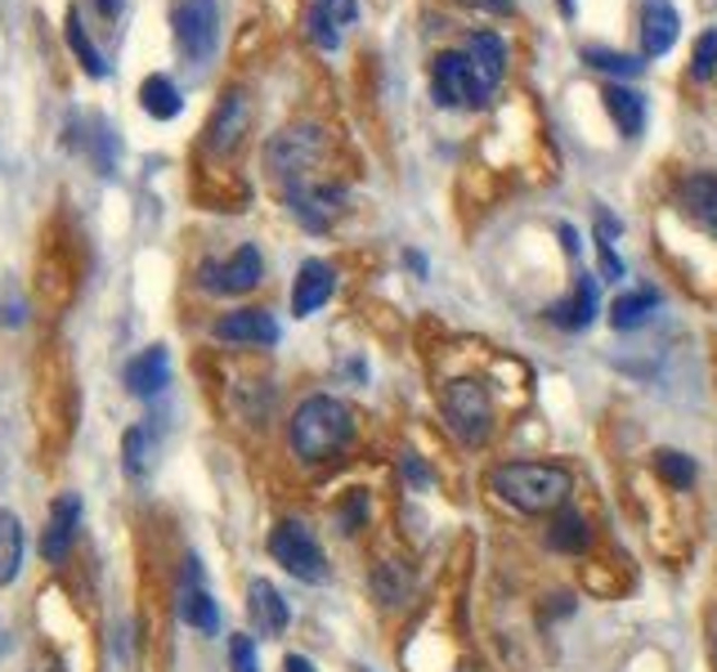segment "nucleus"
Listing matches in <instances>:
<instances>
[{"label": "nucleus", "mask_w": 717, "mask_h": 672, "mask_svg": "<svg viewBox=\"0 0 717 672\" xmlns=\"http://www.w3.org/2000/svg\"><path fill=\"white\" fill-rule=\"evenodd\" d=\"M489 489L524 515H547L569 502L574 475L556 462H502L489 471Z\"/></svg>", "instance_id": "f257e3e1"}, {"label": "nucleus", "mask_w": 717, "mask_h": 672, "mask_svg": "<svg viewBox=\"0 0 717 672\" xmlns=\"http://www.w3.org/2000/svg\"><path fill=\"white\" fill-rule=\"evenodd\" d=\"M287 440L301 462H327L355 440V413L332 395H314L292 413Z\"/></svg>", "instance_id": "f03ea898"}, {"label": "nucleus", "mask_w": 717, "mask_h": 672, "mask_svg": "<svg viewBox=\"0 0 717 672\" xmlns=\"http://www.w3.org/2000/svg\"><path fill=\"white\" fill-rule=\"evenodd\" d=\"M440 408H444V421L449 430L462 440V444H485L494 436V399L481 381H449L444 395H440Z\"/></svg>", "instance_id": "7ed1b4c3"}, {"label": "nucleus", "mask_w": 717, "mask_h": 672, "mask_svg": "<svg viewBox=\"0 0 717 672\" xmlns=\"http://www.w3.org/2000/svg\"><path fill=\"white\" fill-rule=\"evenodd\" d=\"M269 556L301 583H323L327 579V556H323L319 538L305 530L301 520H282L269 534Z\"/></svg>", "instance_id": "20e7f679"}, {"label": "nucleus", "mask_w": 717, "mask_h": 672, "mask_svg": "<svg viewBox=\"0 0 717 672\" xmlns=\"http://www.w3.org/2000/svg\"><path fill=\"white\" fill-rule=\"evenodd\" d=\"M171 27H175L180 55L188 63H207L216 55V40H220V10H216V0H175Z\"/></svg>", "instance_id": "39448f33"}, {"label": "nucleus", "mask_w": 717, "mask_h": 672, "mask_svg": "<svg viewBox=\"0 0 717 672\" xmlns=\"http://www.w3.org/2000/svg\"><path fill=\"white\" fill-rule=\"evenodd\" d=\"M319 153H323V130L319 126H292V130L274 135V143H269V171L278 179L292 184L297 175H305L319 162Z\"/></svg>", "instance_id": "423d86ee"}, {"label": "nucleus", "mask_w": 717, "mask_h": 672, "mask_svg": "<svg viewBox=\"0 0 717 672\" xmlns=\"http://www.w3.org/2000/svg\"><path fill=\"white\" fill-rule=\"evenodd\" d=\"M466 59H471V104L485 108L507 72V45L498 32H475L466 45Z\"/></svg>", "instance_id": "0eeeda50"}, {"label": "nucleus", "mask_w": 717, "mask_h": 672, "mask_svg": "<svg viewBox=\"0 0 717 672\" xmlns=\"http://www.w3.org/2000/svg\"><path fill=\"white\" fill-rule=\"evenodd\" d=\"M77 530H81V494H63L50 507V520H45V534H41L45 565H63L68 560V552L77 543Z\"/></svg>", "instance_id": "6e6552de"}, {"label": "nucleus", "mask_w": 717, "mask_h": 672, "mask_svg": "<svg viewBox=\"0 0 717 672\" xmlns=\"http://www.w3.org/2000/svg\"><path fill=\"white\" fill-rule=\"evenodd\" d=\"M287 202H292V216L305 229L323 233L332 220H337L346 198H342V188H327V184H287Z\"/></svg>", "instance_id": "1a4fd4ad"}, {"label": "nucleus", "mask_w": 717, "mask_h": 672, "mask_svg": "<svg viewBox=\"0 0 717 672\" xmlns=\"http://www.w3.org/2000/svg\"><path fill=\"white\" fill-rule=\"evenodd\" d=\"M265 274V260L261 252L247 243V247H238L229 256V265H203V287H211V292H252V287L261 282Z\"/></svg>", "instance_id": "9d476101"}, {"label": "nucleus", "mask_w": 717, "mask_h": 672, "mask_svg": "<svg viewBox=\"0 0 717 672\" xmlns=\"http://www.w3.org/2000/svg\"><path fill=\"white\" fill-rule=\"evenodd\" d=\"M211 336L224 346H274L278 341V323L265 310H233L211 323Z\"/></svg>", "instance_id": "9b49d317"}, {"label": "nucleus", "mask_w": 717, "mask_h": 672, "mask_svg": "<svg viewBox=\"0 0 717 672\" xmlns=\"http://www.w3.org/2000/svg\"><path fill=\"white\" fill-rule=\"evenodd\" d=\"M180 618L188 623V628L207 633V637L220 628V610H216V601H211V592H207V583H203V569H198V560H194V556L184 560V583H180Z\"/></svg>", "instance_id": "f8f14e48"}, {"label": "nucleus", "mask_w": 717, "mask_h": 672, "mask_svg": "<svg viewBox=\"0 0 717 672\" xmlns=\"http://www.w3.org/2000/svg\"><path fill=\"white\" fill-rule=\"evenodd\" d=\"M247 121H252L247 94L229 90L220 100V108H216V117H211V126H207V149L211 153H233L238 143H243V135H247Z\"/></svg>", "instance_id": "ddd939ff"}, {"label": "nucleus", "mask_w": 717, "mask_h": 672, "mask_svg": "<svg viewBox=\"0 0 717 672\" xmlns=\"http://www.w3.org/2000/svg\"><path fill=\"white\" fill-rule=\"evenodd\" d=\"M430 94H436L440 108H458L471 104V59L466 50H444L430 72Z\"/></svg>", "instance_id": "4468645a"}, {"label": "nucleus", "mask_w": 717, "mask_h": 672, "mask_svg": "<svg viewBox=\"0 0 717 672\" xmlns=\"http://www.w3.org/2000/svg\"><path fill=\"white\" fill-rule=\"evenodd\" d=\"M332 287H337V269H332L327 260H305L301 274H297V287H292V314L305 318L319 305H327Z\"/></svg>", "instance_id": "2eb2a0df"}, {"label": "nucleus", "mask_w": 717, "mask_h": 672, "mask_svg": "<svg viewBox=\"0 0 717 672\" xmlns=\"http://www.w3.org/2000/svg\"><path fill=\"white\" fill-rule=\"evenodd\" d=\"M247 618H252V628H256L261 637H278L292 614H287V601H282V592H278L274 583L256 579V583L247 588Z\"/></svg>", "instance_id": "dca6fc26"}, {"label": "nucleus", "mask_w": 717, "mask_h": 672, "mask_svg": "<svg viewBox=\"0 0 717 672\" xmlns=\"http://www.w3.org/2000/svg\"><path fill=\"white\" fill-rule=\"evenodd\" d=\"M166 381H171V355H166L162 346L143 350L139 359L126 363V391L139 395V399H149V395L166 391Z\"/></svg>", "instance_id": "f3484780"}, {"label": "nucleus", "mask_w": 717, "mask_h": 672, "mask_svg": "<svg viewBox=\"0 0 717 672\" xmlns=\"http://www.w3.org/2000/svg\"><path fill=\"white\" fill-rule=\"evenodd\" d=\"M678 40V10L668 0H646L641 5V50L650 59L668 55V45Z\"/></svg>", "instance_id": "a211bd4d"}, {"label": "nucleus", "mask_w": 717, "mask_h": 672, "mask_svg": "<svg viewBox=\"0 0 717 672\" xmlns=\"http://www.w3.org/2000/svg\"><path fill=\"white\" fill-rule=\"evenodd\" d=\"M547 318H552V323H560V327H569V332L588 327V323L597 318V278H592V274H583V278H579V287H574V301L552 305V310H547Z\"/></svg>", "instance_id": "6ab92c4d"}, {"label": "nucleus", "mask_w": 717, "mask_h": 672, "mask_svg": "<svg viewBox=\"0 0 717 672\" xmlns=\"http://www.w3.org/2000/svg\"><path fill=\"white\" fill-rule=\"evenodd\" d=\"M682 207L695 224H704L717 237V179L713 175H695L682 184Z\"/></svg>", "instance_id": "aec40b11"}, {"label": "nucleus", "mask_w": 717, "mask_h": 672, "mask_svg": "<svg viewBox=\"0 0 717 672\" xmlns=\"http://www.w3.org/2000/svg\"><path fill=\"white\" fill-rule=\"evenodd\" d=\"M605 113L614 117V126H618V135H641V126H646V104H641V94L637 90H628V85H610L605 90Z\"/></svg>", "instance_id": "412c9836"}, {"label": "nucleus", "mask_w": 717, "mask_h": 672, "mask_svg": "<svg viewBox=\"0 0 717 672\" xmlns=\"http://www.w3.org/2000/svg\"><path fill=\"white\" fill-rule=\"evenodd\" d=\"M139 104H143V113L158 117V121H171V117H180V108H184V100H180L175 81H171V77H162V72L143 77V85H139Z\"/></svg>", "instance_id": "4be33fe9"}, {"label": "nucleus", "mask_w": 717, "mask_h": 672, "mask_svg": "<svg viewBox=\"0 0 717 672\" xmlns=\"http://www.w3.org/2000/svg\"><path fill=\"white\" fill-rule=\"evenodd\" d=\"M23 569V524L14 511H0V588H10Z\"/></svg>", "instance_id": "5701e85b"}, {"label": "nucleus", "mask_w": 717, "mask_h": 672, "mask_svg": "<svg viewBox=\"0 0 717 672\" xmlns=\"http://www.w3.org/2000/svg\"><path fill=\"white\" fill-rule=\"evenodd\" d=\"M547 543H552L556 552H588V543H592V534H588V520H583L579 511H569V507H560V511L552 515V530H547Z\"/></svg>", "instance_id": "b1692460"}, {"label": "nucleus", "mask_w": 717, "mask_h": 672, "mask_svg": "<svg viewBox=\"0 0 717 672\" xmlns=\"http://www.w3.org/2000/svg\"><path fill=\"white\" fill-rule=\"evenodd\" d=\"M408 588H413V579H408V569H404V565H395V560L377 565V573H372V592H377L381 605H404V601H408Z\"/></svg>", "instance_id": "393cba45"}, {"label": "nucleus", "mask_w": 717, "mask_h": 672, "mask_svg": "<svg viewBox=\"0 0 717 672\" xmlns=\"http://www.w3.org/2000/svg\"><path fill=\"white\" fill-rule=\"evenodd\" d=\"M63 32H68V45H72V55L81 59L85 77H94V81L108 77V63H104V55L90 45V36H85V27H81V14H77V10H68V27H63Z\"/></svg>", "instance_id": "a878e982"}, {"label": "nucleus", "mask_w": 717, "mask_h": 672, "mask_svg": "<svg viewBox=\"0 0 717 672\" xmlns=\"http://www.w3.org/2000/svg\"><path fill=\"white\" fill-rule=\"evenodd\" d=\"M655 305H659V297H655V292H624V297L614 301V310H610V323H614L618 332H628V327L646 323Z\"/></svg>", "instance_id": "bb28decb"}, {"label": "nucleus", "mask_w": 717, "mask_h": 672, "mask_svg": "<svg viewBox=\"0 0 717 672\" xmlns=\"http://www.w3.org/2000/svg\"><path fill=\"white\" fill-rule=\"evenodd\" d=\"M305 32H310V40L319 45V50H337V45H342V23L332 19V14L319 5V0H314L310 14H305Z\"/></svg>", "instance_id": "cd10ccee"}, {"label": "nucleus", "mask_w": 717, "mask_h": 672, "mask_svg": "<svg viewBox=\"0 0 717 672\" xmlns=\"http://www.w3.org/2000/svg\"><path fill=\"white\" fill-rule=\"evenodd\" d=\"M659 475L668 479V485H678V489H691L695 485V462L678 449H663L659 453Z\"/></svg>", "instance_id": "c85d7f7f"}, {"label": "nucleus", "mask_w": 717, "mask_h": 672, "mask_svg": "<svg viewBox=\"0 0 717 672\" xmlns=\"http://www.w3.org/2000/svg\"><path fill=\"white\" fill-rule=\"evenodd\" d=\"M122 457H126V471L130 475H143L149 471V430L143 426H135V430H126V440H122Z\"/></svg>", "instance_id": "c756f323"}, {"label": "nucleus", "mask_w": 717, "mask_h": 672, "mask_svg": "<svg viewBox=\"0 0 717 672\" xmlns=\"http://www.w3.org/2000/svg\"><path fill=\"white\" fill-rule=\"evenodd\" d=\"M588 59V68H597V72H614V77H637V59H628V55H610V50H588L583 55Z\"/></svg>", "instance_id": "7c9ffc66"}, {"label": "nucleus", "mask_w": 717, "mask_h": 672, "mask_svg": "<svg viewBox=\"0 0 717 672\" xmlns=\"http://www.w3.org/2000/svg\"><path fill=\"white\" fill-rule=\"evenodd\" d=\"M695 77H713L717 72V32H704L695 40V63H691Z\"/></svg>", "instance_id": "2f4dec72"}, {"label": "nucleus", "mask_w": 717, "mask_h": 672, "mask_svg": "<svg viewBox=\"0 0 717 672\" xmlns=\"http://www.w3.org/2000/svg\"><path fill=\"white\" fill-rule=\"evenodd\" d=\"M229 659H233V672H261L252 637H229Z\"/></svg>", "instance_id": "473e14b6"}, {"label": "nucleus", "mask_w": 717, "mask_h": 672, "mask_svg": "<svg viewBox=\"0 0 717 672\" xmlns=\"http://www.w3.org/2000/svg\"><path fill=\"white\" fill-rule=\"evenodd\" d=\"M363 515H368V498L355 489V494H350V507H342V530H346V534H355Z\"/></svg>", "instance_id": "72a5a7b5"}, {"label": "nucleus", "mask_w": 717, "mask_h": 672, "mask_svg": "<svg viewBox=\"0 0 717 672\" xmlns=\"http://www.w3.org/2000/svg\"><path fill=\"white\" fill-rule=\"evenodd\" d=\"M319 5H323V10H327V14H332V19H337V23H342V27H346V23H355V19H359V5H355V0H319Z\"/></svg>", "instance_id": "f704fd0d"}, {"label": "nucleus", "mask_w": 717, "mask_h": 672, "mask_svg": "<svg viewBox=\"0 0 717 672\" xmlns=\"http://www.w3.org/2000/svg\"><path fill=\"white\" fill-rule=\"evenodd\" d=\"M462 5H471V10H485V14H511V10H516L511 0H462Z\"/></svg>", "instance_id": "c9c22d12"}, {"label": "nucleus", "mask_w": 717, "mask_h": 672, "mask_svg": "<svg viewBox=\"0 0 717 672\" xmlns=\"http://www.w3.org/2000/svg\"><path fill=\"white\" fill-rule=\"evenodd\" d=\"M404 475L413 479V485H426V479H430V471H426L417 457H404Z\"/></svg>", "instance_id": "e433bc0d"}, {"label": "nucleus", "mask_w": 717, "mask_h": 672, "mask_svg": "<svg viewBox=\"0 0 717 672\" xmlns=\"http://www.w3.org/2000/svg\"><path fill=\"white\" fill-rule=\"evenodd\" d=\"M287 672H314V663L305 659V654H287V663H282Z\"/></svg>", "instance_id": "4c0bfd02"}, {"label": "nucleus", "mask_w": 717, "mask_h": 672, "mask_svg": "<svg viewBox=\"0 0 717 672\" xmlns=\"http://www.w3.org/2000/svg\"><path fill=\"white\" fill-rule=\"evenodd\" d=\"M560 237H565V247H569V256H579V233H574L569 224L560 229Z\"/></svg>", "instance_id": "58836bf2"}, {"label": "nucleus", "mask_w": 717, "mask_h": 672, "mask_svg": "<svg viewBox=\"0 0 717 672\" xmlns=\"http://www.w3.org/2000/svg\"><path fill=\"white\" fill-rule=\"evenodd\" d=\"M117 5H122V0H100V10H104V14H117Z\"/></svg>", "instance_id": "ea45409f"}, {"label": "nucleus", "mask_w": 717, "mask_h": 672, "mask_svg": "<svg viewBox=\"0 0 717 672\" xmlns=\"http://www.w3.org/2000/svg\"><path fill=\"white\" fill-rule=\"evenodd\" d=\"M560 10H565V14H574V0H560Z\"/></svg>", "instance_id": "a19ab883"}, {"label": "nucleus", "mask_w": 717, "mask_h": 672, "mask_svg": "<svg viewBox=\"0 0 717 672\" xmlns=\"http://www.w3.org/2000/svg\"><path fill=\"white\" fill-rule=\"evenodd\" d=\"M713 659H717V637H713Z\"/></svg>", "instance_id": "79ce46f5"}, {"label": "nucleus", "mask_w": 717, "mask_h": 672, "mask_svg": "<svg viewBox=\"0 0 717 672\" xmlns=\"http://www.w3.org/2000/svg\"><path fill=\"white\" fill-rule=\"evenodd\" d=\"M462 672H471V668H462Z\"/></svg>", "instance_id": "37998d69"}]
</instances>
